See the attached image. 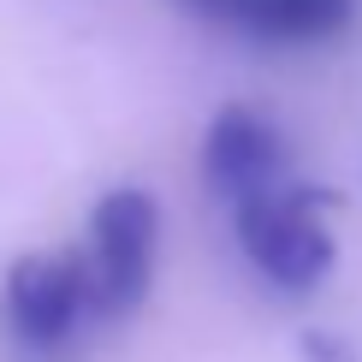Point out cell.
Returning <instances> with one entry per match:
<instances>
[{
	"label": "cell",
	"mask_w": 362,
	"mask_h": 362,
	"mask_svg": "<svg viewBox=\"0 0 362 362\" xmlns=\"http://www.w3.org/2000/svg\"><path fill=\"white\" fill-rule=\"evenodd\" d=\"M321 208H327V196L291 185V178L262 190V196L232 202L238 244H244V255L279 291H315L333 274V232H327Z\"/></svg>",
	"instance_id": "obj_1"
},
{
	"label": "cell",
	"mask_w": 362,
	"mask_h": 362,
	"mask_svg": "<svg viewBox=\"0 0 362 362\" xmlns=\"http://www.w3.org/2000/svg\"><path fill=\"white\" fill-rule=\"evenodd\" d=\"M83 279H89V315H125L143 303L160 255V202L143 185H119L89 214Z\"/></svg>",
	"instance_id": "obj_2"
},
{
	"label": "cell",
	"mask_w": 362,
	"mask_h": 362,
	"mask_svg": "<svg viewBox=\"0 0 362 362\" xmlns=\"http://www.w3.org/2000/svg\"><path fill=\"white\" fill-rule=\"evenodd\" d=\"M202 173H208V185L220 196H232V202L285 185V137H279V125L262 107H244V101L220 107L214 125H208V137H202Z\"/></svg>",
	"instance_id": "obj_3"
},
{
	"label": "cell",
	"mask_w": 362,
	"mask_h": 362,
	"mask_svg": "<svg viewBox=\"0 0 362 362\" xmlns=\"http://www.w3.org/2000/svg\"><path fill=\"white\" fill-rule=\"evenodd\" d=\"M89 315L83 255H18L6 274V321L30 344H59Z\"/></svg>",
	"instance_id": "obj_4"
},
{
	"label": "cell",
	"mask_w": 362,
	"mask_h": 362,
	"mask_svg": "<svg viewBox=\"0 0 362 362\" xmlns=\"http://www.w3.org/2000/svg\"><path fill=\"white\" fill-rule=\"evenodd\" d=\"M178 6L255 42H327L351 24L356 0H178Z\"/></svg>",
	"instance_id": "obj_5"
},
{
	"label": "cell",
	"mask_w": 362,
	"mask_h": 362,
	"mask_svg": "<svg viewBox=\"0 0 362 362\" xmlns=\"http://www.w3.org/2000/svg\"><path fill=\"white\" fill-rule=\"evenodd\" d=\"M303 362H356V351L333 333H303Z\"/></svg>",
	"instance_id": "obj_6"
}]
</instances>
